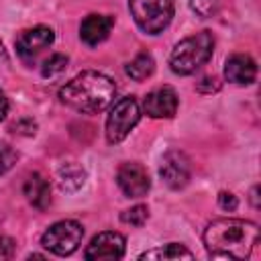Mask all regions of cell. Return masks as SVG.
<instances>
[{
  "mask_svg": "<svg viewBox=\"0 0 261 261\" xmlns=\"http://www.w3.org/2000/svg\"><path fill=\"white\" fill-rule=\"evenodd\" d=\"M141 118V108L135 96H124L116 100L108 112L106 118V139L108 143H120L128 137V133L135 128V124Z\"/></svg>",
  "mask_w": 261,
  "mask_h": 261,
  "instance_id": "5b68a950",
  "label": "cell"
},
{
  "mask_svg": "<svg viewBox=\"0 0 261 261\" xmlns=\"http://www.w3.org/2000/svg\"><path fill=\"white\" fill-rule=\"evenodd\" d=\"M259 243V226L243 218H216L204 230V247L212 259H249Z\"/></svg>",
  "mask_w": 261,
  "mask_h": 261,
  "instance_id": "6da1fadb",
  "label": "cell"
},
{
  "mask_svg": "<svg viewBox=\"0 0 261 261\" xmlns=\"http://www.w3.org/2000/svg\"><path fill=\"white\" fill-rule=\"evenodd\" d=\"M159 175L171 190L184 188L190 181V161H188V157L179 151H167L161 159Z\"/></svg>",
  "mask_w": 261,
  "mask_h": 261,
  "instance_id": "9c48e42d",
  "label": "cell"
},
{
  "mask_svg": "<svg viewBox=\"0 0 261 261\" xmlns=\"http://www.w3.org/2000/svg\"><path fill=\"white\" fill-rule=\"evenodd\" d=\"M192 251L186 249L181 243H167L163 247L151 249L147 253H143L139 259H157V261H167V259H192Z\"/></svg>",
  "mask_w": 261,
  "mask_h": 261,
  "instance_id": "2e32d148",
  "label": "cell"
},
{
  "mask_svg": "<svg viewBox=\"0 0 261 261\" xmlns=\"http://www.w3.org/2000/svg\"><path fill=\"white\" fill-rule=\"evenodd\" d=\"M214 51V37L210 31H200L192 37H186L179 41L171 55H169V65L175 73L179 75H190L198 67H202Z\"/></svg>",
  "mask_w": 261,
  "mask_h": 261,
  "instance_id": "3957f363",
  "label": "cell"
},
{
  "mask_svg": "<svg viewBox=\"0 0 261 261\" xmlns=\"http://www.w3.org/2000/svg\"><path fill=\"white\" fill-rule=\"evenodd\" d=\"M153 69H155V61H153V57H151L149 53H139V55L126 65V73H128L133 80H137V82L147 80V77L153 73Z\"/></svg>",
  "mask_w": 261,
  "mask_h": 261,
  "instance_id": "e0dca14e",
  "label": "cell"
},
{
  "mask_svg": "<svg viewBox=\"0 0 261 261\" xmlns=\"http://www.w3.org/2000/svg\"><path fill=\"white\" fill-rule=\"evenodd\" d=\"M82 239H84V226L77 220H59L43 232L41 245L53 255L65 257L71 255L82 245Z\"/></svg>",
  "mask_w": 261,
  "mask_h": 261,
  "instance_id": "8992f818",
  "label": "cell"
},
{
  "mask_svg": "<svg viewBox=\"0 0 261 261\" xmlns=\"http://www.w3.org/2000/svg\"><path fill=\"white\" fill-rule=\"evenodd\" d=\"M257 190H259V188H253V192H251V200H253V206H255V208H259V202H257Z\"/></svg>",
  "mask_w": 261,
  "mask_h": 261,
  "instance_id": "484cf974",
  "label": "cell"
},
{
  "mask_svg": "<svg viewBox=\"0 0 261 261\" xmlns=\"http://www.w3.org/2000/svg\"><path fill=\"white\" fill-rule=\"evenodd\" d=\"M218 88H220V82H218L216 77H204V80L198 84V90H200V92H208V94H210V92H216Z\"/></svg>",
  "mask_w": 261,
  "mask_h": 261,
  "instance_id": "cb8c5ba5",
  "label": "cell"
},
{
  "mask_svg": "<svg viewBox=\"0 0 261 261\" xmlns=\"http://www.w3.org/2000/svg\"><path fill=\"white\" fill-rule=\"evenodd\" d=\"M6 112H8V98H6L4 90L0 88V120H4Z\"/></svg>",
  "mask_w": 261,
  "mask_h": 261,
  "instance_id": "d4e9b609",
  "label": "cell"
},
{
  "mask_svg": "<svg viewBox=\"0 0 261 261\" xmlns=\"http://www.w3.org/2000/svg\"><path fill=\"white\" fill-rule=\"evenodd\" d=\"M190 8L202 16V18H208V16H214L220 8V0H190Z\"/></svg>",
  "mask_w": 261,
  "mask_h": 261,
  "instance_id": "ffe728a7",
  "label": "cell"
},
{
  "mask_svg": "<svg viewBox=\"0 0 261 261\" xmlns=\"http://www.w3.org/2000/svg\"><path fill=\"white\" fill-rule=\"evenodd\" d=\"M124 247H126V241L120 232L106 230V232L96 234L90 241L84 257L88 261H114L124 255Z\"/></svg>",
  "mask_w": 261,
  "mask_h": 261,
  "instance_id": "52a82bcc",
  "label": "cell"
},
{
  "mask_svg": "<svg viewBox=\"0 0 261 261\" xmlns=\"http://www.w3.org/2000/svg\"><path fill=\"white\" fill-rule=\"evenodd\" d=\"M257 75V65L249 55L234 53L226 59L224 63V77L237 86H247L253 84Z\"/></svg>",
  "mask_w": 261,
  "mask_h": 261,
  "instance_id": "4fadbf2b",
  "label": "cell"
},
{
  "mask_svg": "<svg viewBox=\"0 0 261 261\" xmlns=\"http://www.w3.org/2000/svg\"><path fill=\"white\" fill-rule=\"evenodd\" d=\"M24 196L29 200L31 206H35L37 210H47L51 204V186L47 181L45 175L41 173H31L24 179Z\"/></svg>",
  "mask_w": 261,
  "mask_h": 261,
  "instance_id": "5bb4252c",
  "label": "cell"
},
{
  "mask_svg": "<svg viewBox=\"0 0 261 261\" xmlns=\"http://www.w3.org/2000/svg\"><path fill=\"white\" fill-rule=\"evenodd\" d=\"M65 67H67V57H65L63 53H55V55H51V57L43 63V75H45V77H53V75L61 73Z\"/></svg>",
  "mask_w": 261,
  "mask_h": 261,
  "instance_id": "d6986e66",
  "label": "cell"
},
{
  "mask_svg": "<svg viewBox=\"0 0 261 261\" xmlns=\"http://www.w3.org/2000/svg\"><path fill=\"white\" fill-rule=\"evenodd\" d=\"M128 8L137 27L147 35H159L173 18L171 0H128Z\"/></svg>",
  "mask_w": 261,
  "mask_h": 261,
  "instance_id": "277c9868",
  "label": "cell"
},
{
  "mask_svg": "<svg viewBox=\"0 0 261 261\" xmlns=\"http://www.w3.org/2000/svg\"><path fill=\"white\" fill-rule=\"evenodd\" d=\"M116 184L122 190V194L128 196V198H143L151 188V179H149L147 169L141 163H135V161L122 163L118 167Z\"/></svg>",
  "mask_w": 261,
  "mask_h": 261,
  "instance_id": "ba28073f",
  "label": "cell"
},
{
  "mask_svg": "<svg viewBox=\"0 0 261 261\" xmlns=\"http://www.w3.org/2000/svg\"><path fill=\"white\" fill-rule=\"evenodd\" d=\"M14 251H16V243L10 237L0 234V259H12Z\"/></svg>",
  "mask_w": 261,
  "mask_h": 261,
  "instance_id": "7402d4cb",
  "label": "cell"
},
{
  "mask_svg": "<svg viewBox=\"0 0 261 261\" xmlns=\"http://www.w3.org/2000/svg\"><path fill=\"white\" fill-rule=\"evenodd\" d=\"M55 35L49 27H33V29H27L22 31L18 37H16V51L20 57L29 59V57H35L39 55L43 49H47L51 43H53Z\"/></svg>",
  "mask_w": 261,
  "mask_h": 261,
  "instance_id": "8fae6325",
  "label": "cell"
},
{
  "mask_svg": "<svg viewBox=\"0 0 261 261\" xmlns=\"http://www.w3.org/2000/svg\"><path fill=\"white\" fill-rule=\"evenodd\" d=\"M218 206H220L222 210L232 212V210L239 206V200H237V196L230 194V192H220V194H218Z\"/></svg>",
  "mask_w": 261,
  "mask_h": 261,
  "instance_id": "603a6c76",
  "label": "cell"
},
{
  "mask_svg": "<svg viewBox=\"0 0 261 261\" xmlns=\"http://www.w3.org/2000/svg\"><path fill=\"white\" fill-rule=\"evenodd\" d=\"M147 218H149V208L143 204H137V206H133L120 214V220L124 224H130V226H143L147 222Z\"/></svg>",
  "mask_w": 261,
  "mask_h": 261,
  "instance_id": "ac0fdd59",
  "label": "cell"
},
{
  "mask_svg": "<svg viewBox=\"0 0 261 261\" xmlns=\"http://www.w3.org/2000/svg\"><path fill=\"white\" fill-rule=\"evenodd\" d=\"M18 159V153L8 145V143H0V175H4Z\"/></svg>",
  "mask_w": 261,
  "mask_h": 261,
  "instance_id": "44dd1931",
  "label": "cell"
},
{
  "mask_svg": "<svg viewBox=\"0 0 261 261\" xmlns=\"http://www.w3.org/2000/svg\"><path fill=\"white\" fill-rule=\"evenodd\" d=\"M112 27H114V16H110V14H88L80 24V39L86 45L96 47L102 41H106Z\"/></svg>",
  "mask_w": 261,
  "mask_h": 261,
  "instance_id": "7c38bea8",
  "label": "cell"
},
{
  "mask_svg": "<svg viewBox=\"0 0 261 261\" xmlns=\"http://www.w3.org/2000/svg\"><path fill=\"white\" fill-rule=\"evenodd\" d=\"M114 82L100 71H82L59 90L61 102L84 114H98L106 110L114 102Z\"/></svg>",
  "mask_w": 261,
  "mask_h": 261,
  "instance_id": "7a4b0ae2",
  "label": "cell"
},
{
  "mask_svg": "<svg viewBox=\"0 0 261 261\" xmlns=\"http://www.w3.org/2000/svg\"><path fill=\"white\" fill-rule=\"evenodd\" d=\"M57 175H59V186L61 190L65 192H75L84 186L86 181V171L82 165H77L75 161H67V163H61V167L57 169Z\"/></svg>",
  "mask_w": 261,
  "mask_h": 261,
  "instance_id": "9a60e30c",
  "label": "cell"
},
{
  "mask_svg": "<svg viewBox=\"0 0 261 261\" xmlns=\"http://www.w3.org/2000/svg\"><path fill=\"white\" fill-rule=\"evenodd\" d=\"M143 110L151 118H171L177 112V94H175V90L169 88V86H163V88H157V90L149 92L145 102H143Z\"/></svg>",
  "mask_w": 261,
  "mask_h": 261,
  "instance_id": "30bf717a",
  "label": "cell"
}]
</instances>
